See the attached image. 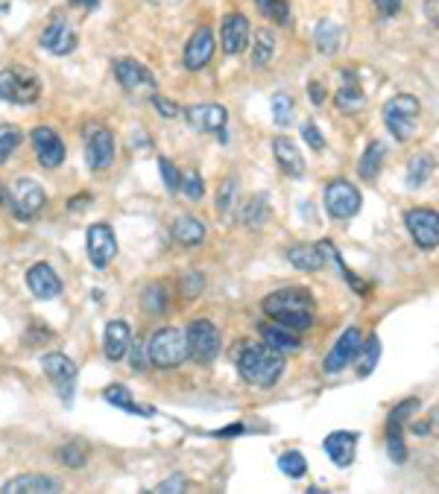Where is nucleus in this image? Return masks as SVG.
<instances>
[{
  "label": "nucleus",
  "mask_w": 439,
  "mask_h": 494,
  "mask_svg": "<svg viewBox=\"0 0 439 494\" xmlns=\"http://www.w3.org/2000/svg\"><path fill=\"white\" fill-rule=\"evenodd\" d=\"M261 307L272 322L293 328V331H299V334L314 325V313H316V304L305 287H281L276 293H270L267 299L261 302Z\"/></svg>",
  "instance_id": "f257e3e1"
},
{
  "label": "nucleus",
  "mask_w": 439,
  "mask_h": 494,
  "mask_svg": "<svg viewBox=\"0 0 439 494\" xmlns=\"http://www.w3.org/2000/svg\"><path fill=\"white\" fill-rule=\"evenodd\" d=\"M237 371L249 387L270 389L284 375V351L272 348L270 343H246L237 354Z\"/></svg>",
  "instance_id": "f03ea898"
},
{
  "label": "nucleus",
  "mask_w": 439,
  "mask_h": 494,
  "mask_svg": "<svg viewBox=\"0 0 439 494\" xmlns=\"http://www.w3.org/2000/svg\"><path fill=\"white\" fill-rule=\"evenodd\" d=\"M147 357H150V366H156V369L182 366L185 360H191L188 334L179 331V328H159V331H152L147 339Z\"/></svg>",
  "instance_id": "7ed1b4c3"
},
{
  "label": "nucleus",
  "mask_w": 439,
  "mask_h": 494,
  "mask_svg": "<svg viewBox=\"0 0 439 494\" xmlns=\"http://www.w3.org/2000/svg\"><path fill=\"white\" fill-rule=\"evenodd\" d=\"M381 115H383V126H387L390 135L395 141H401V144H408V141L416 135L422 103H419V97H413V94H395L383 103Z\"/></svg>",
  "instance_id": "20e7f679"
},
{
  "label": "nucleus",
  "mask_w": 439,
  "mask_h": 494,
  "mask_svg": "<svg viewBox=\"0 0 439 494\" xmlns=\"http://www.w3.org/2000/svg\"><path fill=\"white\" fill-rule=\"evenodd\" d=\"M39 97H41V80L30 68L13 64V68L0 71V103L32 106L39 103Z\"/></svg>",
  "instance_id": "39448f33"
},
{
  "label": "nucleus",
  "mask_w": 439,
  "mask_h": 494,
  "mask_svg": "<svg viewBox=\"0 0 439 494\" xmlns=\"http://www.w3.org/2000/svg\"><path fill=\"white\" fill-rule=\"evenodd\" d=\"M6 200H9V205H13L15 219H21V223H32V219L44 211V205H47V193H44L39 182L18 179V182L9 184Z\"/></svg>",
  "instance_id": "423d86ee"
},
{
  "label": "nucleus",
  "mask_w": 439,
  "mask_h": 494,
  "mask_svg": "<svg viewBox=\"0 0 439 494\" xmlns=\"http://www.w3.org/2000/svg\"><path fill=\"white\" fill-rule=\"evenodd\" d=\"M188 351H191V360L200 366L214 363L220 348H223V336H220L217 325L211 319H194L188 325Z\"/></svg>",
  "instance_id": "0eeeda50"
},
{
  "label": "nucleus",
  "mask_w": 439,
  "mask_h": 494,
  "mask_svg": "<svg viewBox=\"0 0 439 494\" xmlns=\"http://www.w3.org/2000/svg\"><path fill=\"white\" fill-rule=\"evenodd\" d=\"M323 196H325V211H328V217L337 219V223H346V219L357 217L360 205H364V196H360V191L351 182H346V179L328 182Z\"/></svg>",
  "instance_id": "6e6552de"
},
{
  "label": "nucleus",
  "mask_w": 439,
  "mask_h": 494,
  "mask_svg": "<svg viewBox=\"0 0 439 494\" xmlns=\"http://www.w3.org/2000/svg\"><path fill=\"white\" fill-rule=\"evenodd\" d=\"M117 156V141L115 135L100 124H91L85 129V164L88 170L103 173L115 164Z\"/></svg>",
  "instance_id": "1a4fd4ad"
},
{
  "label": "nucleus",
  "mask_w": 439,
  "mask_h": 494,
  "mask_svg": "<svg viewBox=\"0 0 439 494\" xmlns=\"http://www.w3.org/2000/svg\"><path fill=\"white\" fill-rule=\"evenodd\" d=\"M41 369H44V375H47V380L53 383V389H56L59 398L65 404H71L73 389H76V363L73 360L68 354H62V351H50V354L41 357Z\"/></svg>",
  "instance_id": "9d476101"
},
{
  "label": "nucleus",
  "mask_w": 439,
  "mask_h": 494,
  "mask_svg": "<svg viewBox=\"0 0 439 494\" xmlns=\"http://www.w3.org/2000/svg\"><path fill=\"white\" fill-rule=\"evenodd\" d=\"M404 226H408L413 243L419 249L431 251L439 246V211H434V208H410L404 214Z\"/></svg>",
  "instance_id": "9b49d317"
},
{
  "label": "nucleus",
  "mask_w": 439,
  "mask_h": 494,
  "mask_svg": "<svg viewBox=\"0 0 439 494\" xmlns=\"http://www.w3.org/2000/svg\"><path fill=\"white\" fill-rule=\"evenodd\" d=\"M85 255H88V260H91L94 269H106L108 263L115 260V255H117V237L112 232V226H106V223L88 226V232H85Z\"/></svg>",
  "instance_id": "f8f14e48"
},
{
  "label": "nucleus",
  "mask_w": 439,
  "mask_h": 494,
  "mask_svg": "<svg viewBox=\"0 0 439 494\" xmlns=\"http://www.w3.org/2000/svg\"><path fill=\"white\" fill-rule=\"evenodd\" d=\"M115 80L120 82L126 94H156V76L135 59H117L115 62Z\"/></svg>",
  "instance_id": "ddd939ff"
},
{
  "label": "nucleus",
  "mask_w": 439,
  "mask_h": 494,
  "mask_svg": "<svg viewBox=\"0 0 439 494\" xmlns=\"http://www.w3.org/2000/svg\"><path fill=\"white\" fill-rule=\"evenodd\" d=\"M185 117H188V126L194 132H202V135H220L226 138V124H228V112L226 106L220 103H196L185 108Z\"/></svg>",
  "instance_id": "4468645a"
},
{
  "label": "nucleus",
  "mask_w": 439,
  "mask_h": 494,
  "mask_svg": "<svg viewBox=\"0 0 439 494\" xmlns=\"http://www.w3.org/2000/svg\"><path fill=\"white\" fill-rule=\"evenodd\" d=\"M30 141H32V149H36V161L47 170H56L65 161V156H68L65 141L56 135L53 126H36L30 132Z\"/></svg>",
  "instance_id": "2eb2a0df"
},
{
  "label": "nucleus",
  "mask_w": 439,
  "mask_h": 494,
  "mask_svg": "<svg viewBox=\"0 0 439 494\" xmlns=\"http://www.w3.org/2000/svg\"><path fill=\"white\" fill-rule=\"evenodd\" d=\"M360 345H364V334H360V328H355V325L346 328V331L337 336L334 348L328 351L323 369L328 371V375H337V371H343L346 366H351L357 360Z\"/></svg>",
  "instance_id": "dca6fc26"
},
{
  "label": "nucleus",
  "mask_w": 439,
  "mask_h": 494,
  "mask_svg": "<svg viewBox=\"0 0 439 494\" xmlns=\"http://www.w3.org/2000/svg\"><path fill=\"white\" fill-rule=\"evenodd\" d=\"M39 44L53 56H68V53L76 47V32L71 27V21L65 15H53L41 30Z\"/></svg>",
  "instance_id": "f3484780"
},
{
  "label": "nucleus",
  "mask_w": 439,
  "mask_h": 494,
  "mask_svg": "<svg viewBox=\"0 0 439 494\" xmlns=\"http://www.w3.org/2000/svg\"><path fill=\"white\" fill-rule=\"evenodd\" d=\"M214 32L208 27H196L194 36L188 38V44H185V53H182V62L188 71H202L208 68V62H211L214 56Z\"/></svg>",
  "instance_id": "a211bd4d"
},
{
  "label": "nucleus",
  "mask_w": 439,
  "mask_h": 494,
  "mask_svg": "<svg viewBox=\"0 0 439 494\" xmlns=\"http://www.w3.org/2000/svg\"><path fill=\"white\" fill-rule=\"evenodd\" d=\"M27 287L32 290V295L41 302H50V299H59L62 295V278L56 276V269L50 263H32L27 269Z\"/></svg>",
  "instance_id": "6ab92c4d"
},
{
  "label": "nucleus",
  "mask_w": 439,
  "mask_h": 494,
  "mask_svg": "<svg viewBox=\"0 0 439 494\" xmlns=\"http://www.w3.org/2000/svg\"><path fill=\"white\" fill-rule=\"evenodd\" d=\"M249 21L246 15L240 13H232L223 18V24H220V41H223V50L226 56H240L246 47H249Z\"/></svg>",
  "instance_id": "aec40b11"
},
{
  "label": "nucleus",
  "mask_w": 439,
  "mask_h": 494,
  "mask_svg": "<svg viewBox=\"0 0 439 494\" xmlns=\"http://www.w3.org/2000/svg\"><path fill=\"white\" fill-rule=\"evenodd\" d=\"M325 454L328 459L337 465V468H349L355 463V454H357V433H349V430H334L325 436Z\"/></svg>",
  "instance_id": "412c9836"
},
{
  "label": "nucleus",
  "mask_w": 439,
  "mask_h": 494,
  "mask_svg": "<svg viewBox=\"0 0 439 494\" xmlns=\"http://www.w3.org/2000/svg\"><path fill=\"white\" fill-rule=\"evenodd\" d=\"M170 237H173V243H179V246H185V249H194V246H202V243H205L208 228H205V223H202L200 217L182 214V217L173 219Z\"/></svg>",
  "instance_id": "4be33fe9"
},
{
  "label": "nucleus",
  "mask_w": 439,
  "mask_h": 494,
  "mask_svg": "<svg viewBox=\"0 0 439 494\" xmlns=\"http://www.w3.org/2000/svg\"><path fill=\"white\" fill-rule=\"evenodd\" d=\"M272 158H276L279 170L284 175H290V179H302L305 175V158H302L299 147H296V141L279 135L272 141Z\"/></svg>",
  "instance_id": "5701e85b"
},
{
  "label": "nucleus",
  "mask_w": 439,
  "mask_h": 494,
  "mask_svg": "<svg viewBox=\"0 0 439 494\" xmlns=\"http://www.w3.org/2000/svg\"><path fill=\"white\" fill-rule=\"evenodd\" d=\"M132 348V328L126 322H108L106 325V334H103V354L106 360H112V363H117V360H124L129 354Z\"/></svg>",
  "instance_id": "b1692460"
},
{
  "label": "nucleus",
  "mask_w": 439,
  "mask_h": 494,
  "mask_svg": "<svg viewBox=\"0 0 439 494\" xmlns=\"http://www.w3.org/2000/svg\"><path fill=\"white\" fill-rule=\"evenodd\" d=\"M62 486L50 474H18L4 482V494H56Z\"/></svg>",
  "instance_id": "393cba45"
},
{
  "label": "nucleus",
  "mask_w": 439,
  "mask_h": 494,
  "mask_svg": "<svg viewBox=\"0 0 439 494\" xmlns=\"http://www.w3.org/2000/svg\"><path fill=\"white\" fill-rule=\"evenodd\" d=\"M325 246L323 243H296L288 249V263L293 269H302V272H316L325 267Z\"/></svg>",
  "instance_id": "a878e982"
},
{
  "label": "nucleus",
  "mask_w": 439,
  "mask_h": 494,
  "mask_svg": "<svg viewBox=\"0 0 439 494\" xmlns=\"http://www.w3.org/2000/svg\"><path fill=\"white\" fill-rule=\"evenodd\" d=\"M340 91L334 94V103H337V108L343 115H357L360 108L366 106V97H364V88H360V82H357V76L355 73H343L340 76Z\"/></svg>",
  "instance_id": "bb28decb"
},
{
  "label": "nucleus",
  "mask_w": 439,
  "mask_h": 494,
  "mask_svg": "<svg viewBox=\"0 0 439 494\" xmlns=\"http://www.w3.org/2000/svg\"><path fill=\"white\" fill-rule=\"evenodd\" d=\"M258 334L263 336V343H270L272 348L279 351H296L302 348V339H299V331H293V328H284L279 322H261L258 325Z\"/></svg>",
  "instance_id": "cd10ccee"
},
{
  "label": "nucleus",
  "mask_w": 439,
  "mask_h": 494,
  "mask_svg": "<svg viewBox=\"0 0 439 494\" xmlns=\"http://www.w3.org/2000/svg\"><path fill=\"white\" fill-rule=\"evenodd\" d=\"M383 156H387V149H383L381 141H372V144L364 149V156H360V161H357V175H360V179L375 182L381 167H383Z\"/></svg>",
  "instance_id": "c85d7f7f"
},
{
  "label": "nucleus",
  "mask_w": 439,
  "mask_h": 494,
  "mask_svg": "<svg viewBox=\"0 0 439 494\" xmlns=\"http://www.w3.org/2000/svg\"><path fill=\"white\" fill-rule=\"evenodd\" d=\"M103 401L112 404V407H117V410H124V413H132V415H152L150 407H141V404L132 401V395H129V389L124 387V383H112V387H106Z\"/></svg>",
  "instance_id": "c756f323"
},
{
  "label": "nucleus",
  "mask_w": 439,
  "mask_h": 494,
  "mask_svg": "<svg viewBox=\"0 0 439 494\" xmlns=\"http://www.w3.org/2000/svg\"><path fill=\"white\" fill-rule=\"evenodd\" d=\"M314 41H316V50L323 53V56H334L340 50V41H343V30L334 21H320L316 24V32H314Z\"/></svg>",
  "instance_id": "7c9ffc66"
},
{
  "label": "nucleus",
  "mask_w": 439,
  "mask_h": 494,
  "mask_svg": "<svg viewBox=\"0 0 439 494\" xmlns=\"http://www.w3.org/2000/svg\"><path fill=\"white\" fill-rule=\"evenodd\" d=\"M270 202H267V193H258L252 196V200L244 205V211H240V219H244V226L252 228V232H258V228L267 226L270 219Z\"/></svg>",
  "instance_id": "2f4dec72"
},
{
  "label": "nucleus",
  "mask_w": 439,
  "mask_h": 494,
  "mask_svg": "<svg viewBox=\"0 0 439 494\" xmlns=\"http://www.w3.org/2000/svg\"><path fill=\"white\" fill-rule=\"evenodd\" d=\"M272 56H276V32L255 30V36H252V64L263 68Z\"/></svg>",
  "instance_id": "473e14b6"
},
{
  "label": "nucleus",
  "mask_w": 439,
  "mask_h": 494,
  "mask_svg": "<svg viewBox=\"0 0 439 494\" xmlns=\"http://www.w3.org/2000/svg\"><path fill=\"white\" fill-rule=\"evenodd\" d=\"M378 357H381V339L378 336H369L364 339V345L357 351V378H369L372 371L378 366Z\"/></svg>",
  "instance_id": "72a5a7b5"
},
{
  "label": "nucleus",
  "mask_w": 439,
  "mask_h": 494,
  "mask_svg": "<svg viewBox=\"0 0 439 494\" xmlns=\"http://www.w3.org/2000/svg\"><path fill=\"white\" fill-rule=\"evenodd\" d=\"M434 173V158L419 152V156H413L410 164H408V188H422V184L431 179Z\"/></svg>",
  "instance_id": "f704fd0d"
},
{
  "label": "nucleus",
  "mask_w": 439,
  "mask_h": 494,
  "mask_svg": "<svg viewBox=\"0 0 439 494\" xmlns=\"http://www.w3.org/2000/svg\"><path fill=\"white\" fill-rule=\"evenodd\" d=\"M141 307H144L147 316H161L168 311V290H164V284H150L141 295Z\"/></svg>",
  "instance_id": "c9c22d12"
},
{
  "label": "nucleus",
  "mask_w": 439,
  "mask_h": 494,
  "mask_svg": "<svg viewBox=\"0 0 439 494\" xmlns=\"http://www.w3.org/2000/svg\"><path fill=\"white\" fill-rule=\"evenodd\" d=\"M21 141H24V132L13 124H0V164H6L15 156Z\"/></svg>",
  "instance_id": "e433bc0d"
},
{
  "label": "nucleus",
  "mask_w": 439,
  "mask_h": 494,
  "mask_svg": "<svg viewBox=\"0 0 439 494\" xmlns=\"http://www.w3.org/2000/svg\"><path fill=\"white\" fill-rule=\"evenodd\" d=\"M59 463L65 468H82L88 463V445L80 442V439H71L59 447Z\"/></svg>",
  "instance_id": "4c0bfd02"
},
{
  "label": "nucleus",
  "mask_w": 439,
  "mask_h": 494,
  "mask_svg": "<svg viewBox=\"0 0 439 494\" xmlns=\"http://www.w3.org/2000/svg\"><path fill=\"white\" fill-rule=\"evenodd\" d=\"M279 471L290 480H302L307 474V459L299 451H284L279 456Z\"/></svg>",
  "instance_id": "58836bf2"
},
{
  "label": "nucleus",
  "mask_w": 439,
  "mask_h": 494,
  "mask_svg": "<svg viewBox=\"0 0 439 494\" xmlns=\"http://www.w3.org/2000/svg\"><path fill=\"white\" fill-rule=\"evenodd\" d=\"M179 191H182V196H185V200H191V202H200L202 196H205V182H202L200 170H194V167L182 170V184H179Z\"/></svg>",
  "instance_id": "ea45409f"
},
{
  "label": "nucleus",
  "mask_w": 439,
  "mask_h": 494,
  "mask_svg": "<svg viewBox=\"0 0 439 494\" xmlns=\"http://www.w3.org/2000/svg\"><path fill=\"white\" fill-rule=\"evenodd\" d=\"M387 454L392 463H408V445H404V427H387Z\"/></svg>",
  "instance_id": "a19ab883"
},
{
  "label": "nucleus",
  "mask_w": 439,
  "mask_h": 494,
  "mask_svg": "<svg viewBox=\"0 0 439 494\" xmlns=\"http://www.w3.org/2000/svg\"><path fill=\"white\" fill-rule=\"evenodd\" d=\"M255 6L261 9L263 18L276 21V24H288V21H290V6H288V0H255Z\"/></svg>",
  "instance_id": "79ce46f5"
},
{
  "label": "nucleus",
  "mask_w": 439,
  "mask_h": 494,
  "mask_svg": "<svg viewBox=\"0 0 439 494\" xmlns=\"http://www.w3.org/2000/svg\"><path fill=\"white\" fill-rule=\"evenodd\" d=\"M235 193H237V179H223V184H220V193H217V214L220 217H228V211H232Z\"/></svg>",
  "instance_id": "37998d69"
},
{
  "label": "nucleus",
  "mask_w": 439,
  "mask_h": 494,
  "mask_svg": "<svg viewBox=\"0 0 439 494\" xmlns=\"http://www.w3.org/2000/svg\"><path fill=\"white\" fill-rule=\"evenodd\" d=\"M416 410H419V398H408V401H401L399 407H395L392 413H390V422H387V427H404L408 424L413 415H416Z\"/></svg>",
  "instance_id": "c03bdc74"
},
{
  "label": "nucleus",
  "mask_w": 439,
  "mask_h": 494,
  "mask_svg": "<svg viewBox=\"0 0 439 494\" xmlns=\"http://www.w3.org/2000/svg\"><path fill=\"white\" fill-rule=\"evenodd\" d=\"M159 173H161V182H164V188H168L170 193L179 191V184H182V170L176 167V164L170 158H159Z\"/></svg>",
  "instance_id": "a18cd8bd"
},
{
  "label": "nucleus",
  "mask_w": 439,
  "mask_h": 494,
  "mask_svg": "<svg viewBox=\"0 0 439 494\" xmlns=\"http://www.w3.org/2000/svg\"><path fill=\"white\" fill-rule=\"evenodd\" d=\"M290 115H293L290 94H276V97H272V117H276V124L279 126H288Z\"/></svg>",
  "instance_id": "49530a36"
},
{
  "label": "nucleus",
  "mask_w": 439,
  "mask_h": 494,
  "mask_svg": "<svg viewBox=\"0 0 439 494\" xmlns=\"http://www.w3.org/2000/svg\"><path fill=\"white\" fill-rule=\"evenodd\" d=\"M302 138H305V144L311 147L314 152H323L325 149V138H323V132L316 129L314 120H307V124L302 126Z\"/></svg>",
  "instance_id": "de8ad7c7"
},
{
  "label": "nucleus",
  "mask_w": 439,
  "mask_h": 494,
  "mask_svg": "<svg viewBox=\"0 0 439 494\" xmlns=\"http://www.w3.org/2000/svg\"><path fill=\"white\" fill-rule=\"evenodd\" d=\"M150 103H152V108H156V112H159L161 117H176V115L182 112L179 106H176L173 100H168V97H161V94H152Z\"/></svg>",
  "instance_id": "09e8293b"
},
{
  "label": "nucleus",
  "mask_w": 439,
  "mask_h": 494,
  "mask_svg": "<svg viewBox=\"0 0 439 494\" xmlns=\"http://www.w3.org/2000/svg\"><path fill=\"white\" fill-rule=\"evenodd\" d=\"M147 363H150L147 348L135 343V345L129 348V366H132V371H144V369H147Z\"/></svg>",
  "instance_id": "8fccbe9b"
},
{
  "label": "nucleus",
  "mask_w": 439,
  "mask_h": 494,
  "mask_svg": "<svg viewBox=\"0 0 439 494\" xmlns=\"http://www.w3.org/2000/svg\"><path fill=\"white\" fill-rule=\"evenodd\" d=\"M182 287H185V295H188V299H196V295L205 290V278L196 276V272H191V276L182 278Z\"/></svg>",
  "instance_id": "3c124183"
},
{
  "label": "nucleus",
  "mask_w": 439,
  "mask_h": 494,
  "mask_svg": "<svg viewBox=\"0 0 439 494\" xmlns=\"http://www.w3.org/2000/svg\"><path fill=\"white\" fill-rule=\"evenodd\" d=\"M372 4H375V9L383 18H392L401 13V0H372Z\"/></svg>",
  "instance_id": "603ef678"
},
{
  "label": "nucleus",
  "mask_w": 439,
  "mask_h": 494,
  "mask_svg": "<svg viewBox=\"0 0 439 494\" xmlns=\"http://www.w3.org/2000/svg\"><path fill=\"white\" fill-rule=\"evenodd\" d=\"M188 489V480H185L182 474H173L170 480H164L156 486V491H185Z\"/></svg>",
  "instance_id": "864d4df0"
},
{
  "label": "nucleus",
  "mask_w": 439,
  "mask_h": 494,
  "mask_svg": "<svg viewBox=\"0 0 439 494\" xmlns=\"http://www.w3.org/2000/svg\"><path fill=\"white\" fill-rule=\"evenodd\" d=\"M425 18H427V24L436 27L439 30V0H425Z\"/></svg>",
  "instance_id": "5fc2aeb1"
},
{
  "label": "nucleus",
  "mask_w": 439,
  "mask_h": 494,
  "mask_svg": "<svg viewBox=\"0 0 439 494\" xmlns=\"http://www.w3.org/2000/svg\"><path fill=\"white\" fill-rule=\"evenodd\" d=\"M307 94H311V103L314 106H323L325 103V88L320 82H311L307 85Z\"/></svg>",
  "instance_id": "6e6d98bb"
},
{
  "label": "nucleus",
  "mask_w": 439,
  "mask_h": 494,
  "mask_svg": "<svg viewBox=\"0 0 439 494\" xmlns=\"http://www.w3.org/2000/svg\"><path fill=\"white\" fill-rule=\"evenodd\" d=\"M91 202H94V196L82 191V193H76V196H73V200L68 202V208H71V211H80V208H85V205H91Z\"/></svg>",
  "instance_id": "4d7b16f0"
},
{
  "label": "nucleus",
  "mask_w": 439,
  "mask_h": 494,
  "mask_svg": "<svg viewBox=\"0 0 439 494\" xmlns=\"http://www.w3.org/2000/svg\"><path fill=\"white\" fill-rule=\"evenodd\" d=\"M244 433V424H232V427H223V430H214L217 439H226V436H240Z\"/></svg>",
  "instance_id": "13d9d810"
},
{
  "label": "nucleus",
  "mask_w": 439,
  "mask_h": 494,
  "mask_svg": "<svg viewBox=\"0 0 439 494\" xmlns=\"http://www.w3.org/2000/svg\"><path fill=\"white\" fill-rule=\"evenodd\" d=\"M73 6H82V9H97V4H100V0H71Z\"/></svg>",
  "instance_id": "bf43d9fd"
},
{
  "label": "nucleus",
  "mask_w": 439,
  "mask_h": 494,
  "mask_svg": "<svg viewBox=\"0 0 439 494\" xmlns=\"http://www.w3.org/2000/svg\"><path fill=\"white\" fill-rule=\"evenodd\" d=\"M6 202V193H4V188H0V205H4Z\"/></svg>",
  "instance_id": "052dcab7"
}]
</instances>
